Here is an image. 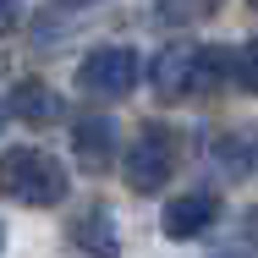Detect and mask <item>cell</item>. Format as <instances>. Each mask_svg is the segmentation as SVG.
I'll use <instances>...</instances> for the list:
<instances>
[{
	"label": "cell",
	"instance_id": "7a4b0ae2",
	"mask_svg": "<svg viewBox=\"0 0 258 258\" xmlns=\"http://www.w3.org/2000/svg\"><path fill=\"white\" fill-rule=\"evenodd\" d=\"M231 72V60L209 50V44H165L149 66L159 99H192V94H209L220 77Z\"/></svg>",
	"mask_w": 258,
	"mask_h": 258
},
{
	"label": "cell",
	"instance_id": "9a60e30c",
	"mask_svg": "<svg viewBox=\"0 0 258 258\" xmlns=\"http://www.w3.org/2000/svg\"><path fill=\"white\" fill-rule=\"evenodd\" d=\"M0 242H6V231H0Z\"/></svg>",
	"mask_w": 258,
	"mask_h": 258
},
{
	"label": "cell",
	"instance_id": "3957f363",
	"mask_svg": "<svg viewBox=\"0 0 258 258\" xmlns=\"http://www.w3.org/2000/svg\"><path fill=\"white\" fill-rule=\"evenodd\" d=\"M121 170H126V187L138 198H154L159 187L176 176V132L165 121H143L132 132V149L121 159Z\"/></svg>",
	"mask_w": 258,
	"mask_h": 258
},
{
	"label": "cell",
	"instance_id": "8992f818",
	"mask_svg": "<svg viewBox=\"0 0 258 258\" xmlns=\"http://www.w3.org/2000/svg\"><path fill=\"white\" fill-rule=\"evenodd\" d=\"M11 115H22L28 126H55V121L66 115V99L55 94L50 83H39V77H22V83L11 88Z\"/></svg>",
	"mask_w": 258,
	"mask_h": 258
},
{
	"label": "cell",
	"instance_id": "7c38bea8",
	"mask_svg": "<svg viewBox=\"0 0 258 258\" xmlns=\"http://www.w3.org/2000/svg\"><path fill=\"white\" fill-rule=\"evenodd\" d=\"M22 22V0H0V33H11Z\"/></svg>",
	"mask_w": 258,
	"mask_h": 258
},
{
	"label": "cell",
	"instance_id": "ba28073f",
	"mask_svg": "<svg viewBox=\"0 0 258 258\" xmlns=\"http://www.w3.org/2000/svg\"><path fill=\"white\" fill-rule=\"evenodd\" d=\"M72 247H88V253H115V220H110V209H104V204L83 209V214L72 220Z\"/></svg>",
	"mask_w": 258,
	"mask_h": 258
},
{
	"label": "cell",
	"instance_id": "4fadbf2b",
	"mask_svg": "<svg viewBox=\"0 0 258 258\" xmlns=\"http://www.w3.org/2000/svg\"><path fill=\"white\" fill-rule=\"evenodd\" d=\"M60 6H99V0H60Z\"/></svg>",
	"mask_w": 258,
	"mask_h": 258
},
{
	"label": "cell",
	"instance_id": "9c48e42d",
	"mask_svg": "<svg viewBox=\"0 0 258 258\" xmlns=\"http://www.w3.org/2000/svg\"><path fill=\"white\" fill-rule=\"evenodd\" d=\"M231 83L242 94H258V39L236 44V55H231Z\"/></svg>",
	"mask_w": 258,
	"mask_h": 258
},
{
	"label": "cell",
	"instance_id": "6da1fadb",
	"mask_svg": "<svg viewBox=\"0 0 258 258\" xmlns=\"http://www.w3.org/2000/svg\"><path fill=\"white\" fill-rule=\"evenodd\" d=\"M72 192V176L50 149H6L0 154V198L28 209H55Z\"/></svg>",
	"mask_w": 258,
	"mask_h": 258
},
{
	"label": "cell",
	"instance_id": "8fae6325",
	"mask_svg": "<svg viewBox=\"0 0 258 258\" xmlns=\"http://www.w3.org/2000/svg\"><path fill=\"white\" fill-rule=\"evenodd\" d=\"M225 154L236 159V165H247V170H258V132H242V138H236Z\"/></svg>",
	"mask_w": 258,
	"mask_h": 258
},
{
	"label": "cell",
	"instance_id": "30bf717a",
	"mask_svg": "<svg viewBox=\"0 0 258 258\" xmlns=\"http://www.w3.org/2000/svg\"><path fill=\"white\" fill-rule=\"evenodd\" d=\"M154 11L165 22H204L220 11V0H154Z\"/></svg>",
	"mask_w": 258,
	"mask_h": 258
},
{
	"label": "cell",
	"instance_id": "5b68a950",
	"mask_svg": "<svg viewBox=\"0 0 258 258\" xmlns=\"http://www.w3.org/2000/svg\"><path fill=\"white\" fill-rule=\"evenodd\" d=\"M220 220V198L214 192H181V198H170L165 204V236H204L209 225Z\"/></svg>",
	"mask_w": 258,
	"mask_h": 258
},
{
	"label": "cell",
	"instance_id": "2e32d148",
	"mask_svg": "<svg viewBox=\"0 0 258 258\" xmlns=\"http://www.w3.org/2000/svg\"><path fill=\"white\" fill-rule=\"evenodd\" d=\"M247 6H258V0H247Z\"/></svg>",
	"mask_w": 258,
	"mask_h": 258
},
{
	"label": "cell",
	"instance_id": "5bb4252c",
	"mask_svg": "<svg viewBox=\"0 0 258 258\" xmlns=\"http://www.w3.org/2000/svg\"><path fill=\"white\" fill-rule=\"evenodd\" d=\"M0 126H6V110H0Z\"/></svg>",
	"mask_w": 258,
	"mask_h": 258
},
{
	"label": "cell",
	"instance_id": "52a82bcc",
	"mask_svg": "<svg viewBox=\"0 0 258 258\" xmlns=\"http://www.w3.org/2000/svg\"><path fill=\"white\" fill-rule=\"evenodd\" d=\"M72 149H77V159L88 170H104L110 154H115V121L110 115H83L77 132H72Z\"/></svg>",
	"mask_w": 258,
	"mask_h": 258
},
{
	"label": "cell",
	"instance_id": "277c9868",
	"mask_svg": "<svg viewBox=\"0 0 258 258\" xmlns=\"http://www.w3.org/2000/svg\"><path fill=\"white\" fill-rule=\"evenodd\" d=\"M138 72L143 66L126 44H99V50H88L77 60V88L94 94V99H126L138 88Z\"/></svg>",
	"mask_w": 258,
	"mask_h": 258
}]
</instances>
